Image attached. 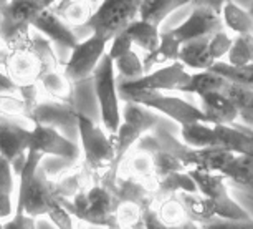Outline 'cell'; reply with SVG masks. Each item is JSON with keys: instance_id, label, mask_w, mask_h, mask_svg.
<instances>
[{"instance_id": "1", "label": "cell", "mask_w": 253, "mask_h": 229, "mask_svg": "<svg viewBox=\"0 0 253 229\" xmlns=\"http://www.w3.org/2000/svg\"><path fill=\"white\" fill-rule=\"evenodd\" d=\"M37 32V30H35ZM7 57L3 61V71L12 76L18 87L40 83L42 76L48 71L58 70L60 60L48 40L37 33L12 49H5Z\"/></svg>"}, {"instance_id": "2", "label": "cell", "mask_w": 253, "mask_h": 229, "mask_svg": "<svg viewBox=\"0 0 253 229\" xmlns=\"http://www.w3.org/2000/svg\"><path fill=\"white\" fill-rule=\"evenodd\" d=\"M76 126L81 138L83 150V165L91 171L94 183H103L108 188H114L118 178L116 170V148L113 135L98 126L84 116L83 113L76 114Z\"/></svg>"}, {"instance_id": "3", "label": "cell", "mask_w": 253, "mask_h": 229, "mask_svg": "<svg viewBox=\"0 0 253 229\" xmlns=\"http://www.w3.org/2000/svg\"><path fill=\"white\" fill-rule=\"evenodd\" d=\"M61 204L81 221H88L98 226L116 228L118 199L111 188L103 183H93L89 188L76 194L71 199H60Z\"/></svg>"}, {"instance_id": "4", "label": "cell", "mask_w": 253, "mask_h": 229, "mask_svg": "<svg viewBox=\"0 0 253 229\" xmlns=\"http://www.w3.org/2000/svg\"><path fill=\"white\" fill-rule=\"evenodd\" d=\"M94 92L99 103V114H101V125L109 135L118 131L123 121L121 107H119V90H118V75L114 70V61L108 52L103 55L96 70L93 71Z\"/></svg>"}, {"instance_id": "5", "label": "cell", "mask_w": 253, "mask_h": 229, "mask_svg": "<svg viewBox=\"0 0 253 229\" xmlns=\"http://www.w3.org/2000/svg\"><path fill=\"white\" fill-rule=\"evenodd\" d=\"M123 102H136L144 107L154 110V112L166 114L170 120H174L177 125H190V123L205 121L209 123L207 116L200 107H195L194 103L187 100L175 97V95H167L164 92H156V90H141V92H131L121 95Z\"/></svg>"}, {"instance_id": "6", "label": "cell", "mask_w": 253, "mask_h": 229, "mask_svg": "<svg viewBox=\"0 0 253 229\" xmlns=\"http://www.w3.org/2000/svg\"><path fill=\"white\" fill-rule=\"evenodd\" d=\"M190 176L197 184L199 193H202L205 198L210 199L213 204L217 218L228 219V221H250V214L243 209L240 204L230 196L228 188L225 184V176L217 171L207 170H187Z\"/></svg>"}, {"instance_id": "7", "label": "cell", "mask_w": 253, "mask_h": 229, "mask_svg": "<svg viewBox=\"0 0 253 229\" xmlns=\"http://www.w3.org/2000/svg\"><path fill=\"white\" fill-rule=\"evenodd\" d=\"M119 97L124 93L141 92V90H156V92H180L190 82V71H187L182 61L175 60L159 68L151 70L136 80L118 78Z\"/></svg>"}, {"instance_id": "8", "label": "cell", "mask_w": 253, "mask_h": 229, "mask_svg": "<svg viewBox=\"0 0 253 229\" xmlns=\"http://www.w3.org/2000/svg\"><path fill=\"white\" fill-rule=\"evenodd\" d=\"M141 0H103L84 27L109 42L118 32L139 18Z\"/></svg>"}, {"instance_id": "9", "label": "cell", "mask_w": 253, "mask_h": 229, "mask_svg": "<svg viewBox=\"0 0 253 229\" xmlns=\"http://www.w3.org/2000/svg\"><path fill=\"white\" fill-rule=\"evenodd\" d=\"M108 44L109 42L104 37L91 33L88 38L78 42L75 49H71V55L65 63L63 71L75 83L93 76V71L108 52Z\"/></svg>"}, {"instance_id": "10", "label": "cell", "mask_w": 253, "mask_h": 229, "mask_svg": "<svg viewBox=\"0 0 253 229\" xmlns=\"http://www.w3.org/2000/svg\"><path fill=\"white\" fill-rule=\"evenodd\" d=\"M58 203L60 196L56 193L55 178L48 174L45 166H38L22 203L15 208V213H27L33 218L46 216V213Z\"/></svg>"}, {"instance_id": "11", "label": "cell", "mask_w": 253, "mask_h": 229, "mask_svg": "<svg viewBox=\"0 0 253 229\" xmlns=\"http://www.w3.org/2000/svg\"><path fill=\"white\" fill-rule=\"evenodd\" d=\"M13 120L15 118L7 116L0 120V155L10 161L13 173L20 176L27 161L32 128H25Z\"/></svg>"}, {"instance_id": "12", "label": "cell", "mask_w": 253, "mask_h": 229, "mask_svg": "<svg viewBox=\"0 0 253 229\" xmlns=\"http://www.w3.org/2000/svg\"><path fill=\"white\" fill-rule=\"evenodd\" d=\"M28 150L42 153L43 156L51 155L56 156V158H63L68 163H75L80 158V153H81L80 146L75 141H71L61 135L58 128L40 125V123H35L32 128Z\"/></svg>"}, {"instance_id": "13", "label": "cell", "mask_w": 253, "mask_h": 229, "mask_svg": "<svg viewBox=\"0 0 253 229\" xmlns=\"http://www.w3.org/2000/svg\"><path fill=\"white\" fill-rule=\"evenodd\" d=\"M223 28H225V23L222 20L220 12L210 5L195 3L187 20H184L180 25L169 32L177 38L180 44H184V42L194 40V38L210 37L212 33L223 30Z\"/></svg>"}, {"instance_id": "14", "label": "cell", "mask_w": 253, "mask_h": 229, "mask_svg": "<svg viewBox=\"0 0 253 229\" xmlns=\"http://www.w3.org/2000/svg\"><path fill=\"white\" fill-rule=\"evenodd\" d=\"M32 28L45 35L48 40L63 45L70 50L75 49L76 44L80 42L70 23H66L51 7H46L38 12V15L32 22Z\"/></svg>"}, {"instance_id": "15", "label": "cell", "mask_w": 253, "mask_h": 229, "mask_svg": "<svg viewBox=\"0 0 253 229\" xmlns=\"http://www.w3.org/2000/svg\"><path fill=\"white\" fill-rule=\"evenodd\" d=\"M199 98L210 125H232L240 120V110L225 92H210Z\"/></svg>"}, {"instance_id": "16", "label": "cell", "mask_w": 253, "mask_h": 229, "mask_svg": "<svg viewBox=\"0 0 253 229\" xmlns=\"http://www.w3.org/2000/svg\"><path fill=\"white\" fill-rule=\"evenodd\" d=\"M76 114L78 112H75V105L68 103H60V102H40L33 108V112L30 113L28 121L40 123V125H48V126H66L70 123L76 125Z\"/></svg>"}, {"instance_id": "17", "label": "cell", "mask_w": 253, "mask_h": 229, "mask_svg": "<svg viewBox=\"0 0 253 229\" xmlns=\"http://www.w3.org/2000/svg\"><path fill=\"white\" fill-rule=\"evenodd\" d=\"M118 173H127L142 181H147L156 189V165H154V151H147L136 148L124 156L119 165Z\"/></svg>"}, {"instance_id": "18", "label": "cell", "mask_w": 253, "mask_h": 229, "mask_svg": "<svg viewBox=\"0 0 253 229\" xmlns=\"http://www.w3.org/2000/svg\"><path fill=\"white\" fill-rule=\"evenodd\" d=\"M101 2L103 0H56L51 8L71 27L86 25Z\"/></svg>"}, {"instance_id": "19", "label": "cell", "mask_w": 253, "mask_h": 229, "mask_svg": "<svg viewBox=\"0 0 253 229\" xmlns=\"http://www.w3.org/2000/svg\"><path fill=\"white\" fill-rule=\"evenodd\" d=\"M156 211L159 221L166 228H182L190 224V218L185 209V204L179 193L169 194V196L156 198Z\"/></svg>"}, {"instance_id": "20", "label": "cell", "mask_w": 253, "mask_h": 229, "mask_svg": "<svg viewBox=\"0 0 253 229\" xmlns=\"http://www.w3.org/2000/svg\"><path fill=\"white\" fill-rule=\"evenodd\" d=\"M40 85L45 95L55 102L75 105V82L63 70H53L42 76Z\"/></svg>"}, {"instance_id": "21", "label": "cell", "mask_w": 253, "mask_h": 229, "mask_svg": "<svg viewBox=\"0 0 253 229\" xmlns=\"http://www.w3.org/2000/svg\"><path fill=\"white\" fill-rule=\"evenodd\" d=\"M94 183L93 174L86 166L81 165L76 166V168L65 171L63 174L58 176L55 179V186H56V193H58L60 199H71L75 198L76 194L89 188Z\"/></svg>"}, {"instance_id": "22", "label": "cell", "mask_w": 253, "mask_h": 229, "mask_svg": "<svg viewBox=\"0 0 253 229\" xmlns=\"http://www.w3.org/2000/svg\"><path fill=\"white\" fill-rule=\"evenodd\" d=\"M179 61L192 70H209L215 63L209 52V37L194 38L180 45Z\"/></svg>"}, {"instance_id": "23", "label": "cell", "mask_w": 253, "mask_h": 229, "mask_svg": "<svg viewBox=\"0 0 253 229\" xmlns=\"http://www.w3.org/2000/svg\"><path fill=\"white\" fill-rule=\"evenodd\" d=\"M180 42L175 38L170 32L161 33V42L154 50L146 54V57L142 58L144 61V70L146 73L151 71L154 66H162L167 65L170 61L179 60V52H180Z\"/></svg>"}, {"instance_id": "24", "label": "cell", "mask_w": 253, "mask_h": 229, "mask_svg": "<svg viewBox=\"0 0 253 229\" xmlns=\"http://www.w3.org/2000/svg\"><path fill=\"white\" fill-rule=\"evenodd\" d=\"M232 82H228L225 76L218 75L213 70H197L195 73H190V82L182 90V93H190L202 97L210 92H225L230 87Z\"/></svg>"}, {"instance_id": "25", "label": "cell", "mask_w": 253, "mask_h": 229, "mask_svg": "<svg viewBox=\"0 0 253 229\" xmlns=\"http://www.w3.org/2000/svg\"><path fill=\"white\" fill-rule=\"evenodd\" d=\"M124 30L127 32V35L131 37L134 47H139L141 50H144L146 54H149L159 45L161 42V32L157 23H152L144 18H136L134 22L129 23Z\"/></svg>"}, {"instance_id": "26", "label": "cell", "mask_w": 253, "mask_h": 229, "mask_svg": "<svg viewBox=\"0 0 253 229\" xmlns=\"http://www.w3.org/2000/svg\"><path fill=\"white\" fill-rule=\"evenodd\" d=\"M182 191H189V193L199 191L197 184L187 170L174 171V173L156 178V198L169 196V194L182 193Z\"/></svg>"}, {"instance_id": "27", "label": "cell", "mask_w": 253, "mask_h": 229, "mask_svg": "<svg viewBox=\"0 0 253 229\" xmlns=\"http://www.w3.org/2000/svg\"><path fill=\"white\" fill-rule=\"evenodd\" d=\"M179 194L185 204V209H187L190 221H194L197 224H207L212 221V219L217 218L213 204L210 203V199L205 198L202 193H199V191H194V193L182 191V193H179Z\"/></svg>"}, {"instance_id": "28", "label": "cell", "mask_w": 253, "mask_h": 229, "mask_svg": "<svg viewBox=\"0 0 253 229\" xmlns=\"http://www.w3.org/2000/svg\"><path fill=\"white\" fill-rule=\"evenodd\" d=\"M220 15L223 23H225V28L235 32L237 35L253 33V15L250 10H245L232 0H227L222 5Z\"/></svg>"}, {"instance_id": "29", "label": "cell", "mask_w": 253, "mask_h": 229, "mask_svg": "<svg viewBox=\"0 0 253 229\" xmlns=\"http://www.w3.org/2000/svg\"><path fill=\"white\" fill-rule=\"evenodd\" d=\"M180 138H182L185 145L194 148L218 146L215 128H213V125L205 121H197V123L180 126Z\"/></svg>"}, {"instance_id": "30", "label": "cell", "mask_w": 253, "mask_h": 229, "mask_svg": "<svg viewBox=\"0 0 253 229\" xmlns=\"http://www.w3.org/2000/svg\"><path fill=\"white\" fill-rule=\"evenodd\" d=\"M222 174L227 179H232L233 183L253 189V155L235 153L230 163L223 168Z\"/></svg>"}, {"instance_id": "31", "label": "cell", "mask_w": 253, "mask_h": 229, "mask_svg": "<svg viewBox=\"0 0 253 229\" xmlns=\"http://www.w3.org/2000/svg\"><path fill=\"white\" fill-rule=\"evenodd\" d=\"M121 116H123V121L131 123V125L137 126L144 133L151 131L161 120L157 112L136 102H124Z\"/></svg>"}, {"instance_id": "32", "label": "cell", "mask_w": 253, "mask_h": 229, "mask_svg": "<svg viewBox=\"0 0 253 229\" xmlns=\"http://www.w3.org/2000/svg\"><path fill=\"white\" fill-rule=\"evenodd\" d=\"M192 2H195V0H141L139 17L161 25L169 13H172L179 7L187 5V3Z\"/></svg>"}, {"instance_id": "33", "label": "cell", "mask_w": 253, "mask_h": 229, "mask_svg": "<svg viewBox=\"0 0 253 229\" xmlns=\"http://www.w3.org/2000/svg\"><path fill=\"white\" fill-rule=\"evenodd\" d=\"M210 70H213V71H217L218 75L225 76L228 82L253 90V63L230 65V63H227V61L218 60L210 66Z\"/></svg>"}, {"instance_id": "34", "label": "cell", "mask_w": 253, "mask_h": 229, "mask_svg": "<svg viewBox=\"0 0 253 229\" xmlns=\"http://www.w3.org/2000/svg\"><path fill=\"white\" fill-rule=\"evenodd\" d=\"M113 61L118 78L121 80H136L146 73L144 61H142V58H139V55L136 54L134 49L126 52V54L118 57V58H114Z\"/></svg>"}, {"instance_id": "35", "label": "cell", "mask_w": 253, "mask_h": 229, "mask_svg": "<svg viewBox=\"0 0 253 229\" xmlns=\"http://www.w3.org/2000/svg\"><path fill=\"white\" fill-rule=\"evenodd\" d=\"M225 58L230 65L253 63V33H243L233 38V44Z\"/></svg>"}, {"instance_id": "36", "label": "cell", "mask_w": 253, "mask_h": 229, "mask_svg": "<svg viewBox=\"0 0 253 229\" xmlns=\"http://www.w3.org/2000/svg\"><path fill=\"white\" fill-rule=\"evenodd\" d=\"M144 206L134 201H118L116 206V228H144L142 224Z\"/></svg>"}, {"instance_id": "37", "label": "cell", "mask_w": 253, "mask_h": 229, "mask_svg": "<svg viewBox=\"0 0 253 229\" xmlns=\"http://www.w3.org/2000/svg\"><path fill=\"white\" fill-rule=\"evenodd\" d=\"M225 93L237 103L240 110V120L245 121L248 126H253V90L230 83Z\"/></svg>"}, {"instance_id": "38", "label": "cell", "mask_w": 253, "mask_h": 229, "mask_svg": "<svg viewBox=\"0 0 253 229\" xmlns=\"http://www.w3.org/2000/svg\"><path fill=\"white\" fill-rule=\"evenodd\" d=\"M0 114L7 118H27L28 120V108L25 100L18 93L0 95Z\"/></svg>"}, {"instance_id": "39", "label": "cell", "mask_w": 253, "mask_h": 229, "mask_svg": "<svg viewBox=\"0 0 253 229\" xmlns=\"http://www.w3.org/2000/svg\"><path fill=\"white\" fill-rule=\"evenodd\" d=\"M154 165H156V178L157 176H164L174 171H184L187 170L184 163L177 156L166 150H156L154 151Z\"/></svg>"}, {"instance_id": "40", "label": "cell", "mask_w": 253, "mask_h": 229, "mask_svg": "<svg viewBox=\"0 0 253 229\" xmlns=\"http://www.w3.org/2000/svg\"><path fill=\"white\" fill-rule=\"evenodd\" d=\"M232 44H233V38L225 30H218L215 33H212L209 37V52L212 55V58L215 61L225 58Z\"/></svg>"}, {"instance_id": "41", "label": "cell", "mask_w": 253, "mask_h": 229, "mask_svg": "<svg viewBox=\"0 0 253 229\" xmlns=\"http://www.w3.org/2000/svg\"><path fill=\"white\" fill-rule=\"evenodd\" d=\"M132 47H134V44H132L131 37L127 35L126 30H121V32H118L111 40H109L108 55L114 60V58H118V57L124 55L126 52L132 50Z\"/></svg>"}, {"instance_id": "42", "label": "cell", "mask_w": 253, "mask_h": 229, "mask_svg": "<svg viewBox=\"0 0 253 229\" xmlns=\"http://www.w3.org/2000/svg\"><path fill=\"white\" fill-rule=\"evenodd\" d=\"M13 170L12 163L0 155V196H12L13 193Z\"/></svg>"}, {"instance_id": "43", "label": "cell", "mask_w": 253, "mask_h": 229, "mask_svg": "<svg viewBox=\"0 0 253 229\" xmlns=\"http://www.w3.org/2000/svg\"><path fill=\"white\" fill-rule=\"evenodd\" d=\"M46 216L51 219V223L55 224V228L68 229L73 226V223H71V216H73V214L61 204V201L58 204H55V206L46 213Z\"/></svg>"}, {"instance_id": "44", "label": "cell", "mask_w": 253, "mask_h": 229, "mask_svg": "<svg viewBox=\"0 0 253 229\" xmlns=\"http://www.w3.org/2000/svg\"><path fill=\"white\" fill-rule=\"evenodd\" d=\"M3 229H33L37 228L35 224V218L30 216L27 213H15L8 223H3Z\"/></svg>"}, {"instance_id": "45", "label": "cell", "mask_w": 253, "mask_h": 229, "mask_svg": "<svg viewBox=\"0 0 253 229\" xmlns=\"http://www.w3.org/2000/svg\"><path fill=\"white\" fill-rule=\"evenodd\" d=\"M3 93H18V85L7 71H0V95Z\"/></svg>"}, {"instance_id": "46", "label": "cell", "mask_w": 253, "mask_h": 229, "mask_svg": "<svg viewBox=\"0 0 253 229\" xmlns=\"http://www.w3.org/2000/svg\"><path fill=\"white\" fill-rule=\"evenodd\" d=\"M225 2H227V0H195L194 3H204V5H210V7L215 8V10L220 12L222 5H223Z\"/></svg>"}, {"instance_id": "47", "label": "cell", "mask_w": 253, "mask_h": 229, "mask_svg": "<svg viewBox=\"0 0 253 229\" xmlns=\"http://www.w3.org/2000/svg\"><path fill=\"white\" fill-rule=\"evenodd\" d=\"M35 2L40 3V5L43 7V8H46V7H51V5H53L56 0H35Z\"/></svg>"}, {"instance_id": "48", "label": "cell", "mask_w": 253, "mask_h": 229, "mask_svg": "<svg viewBox=\"0 0 253 229\" xmlns=\"http://www.w3.org/2000/svg\"><path fill=\"white\" fill-rule=\"evenodd\" d=\"M5 57H7V50L5 47H0V66H3V61H5Z\"/></svg>"}, {"instance_id": "49", "label": "cell", "mask_w": 253, "mask_h": 229, "mask_svg": "<svg viewBox=\"0 0 253 229\" xmlns=\"http://www.w3.org/2000/svg\"><path fill=\"white\" fill-rule=\"evenodd\" d=\"M243 128H245V131L253 138V126H248V125H243Z\"/></svg>"}, {"instance_id": "50", "label": "cell", "mask_w": 253, "mask_h": 229, "mask_svg": "<svg viewBox=\"0 0 253 229\" xmlns=\"http://www.w3.org/2000/svg\"><path fill=\"white\" fill-rule=\"evenodd\" d=\"M5 3H8V0H0V7H3Z\"/></svg>"}, {"instance_id": "51", "label": "cell", "mask_w": 253, "mask_h": 229, "mask_svg": "<svg viewBox=\"0 0 253 229\" xmlns=\"http://www.w3.org/2000/svg\"><path fill=\"white\" fill-rule=\"evenodd\" d=\"M248 10H250V13L253 15V0H252V3H250V7H248Z\"/></svg>"}]
</instances>
